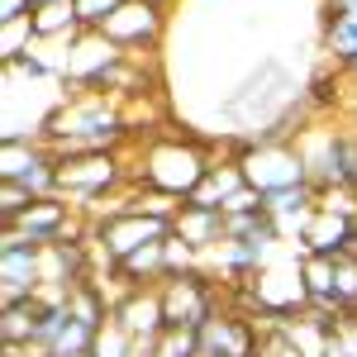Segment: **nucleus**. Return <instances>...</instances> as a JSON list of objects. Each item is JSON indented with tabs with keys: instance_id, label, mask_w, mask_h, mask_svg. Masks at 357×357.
<instances>
[{
	"instance_id": "nucleus-9",
	"label": "nucleus",
	"mask_w": 357,
	"mask_h": 357,
	"mask_svg": "<svg viewBox=\"0 0 357 357\" xmlns=\"http://www.w3.org/2000/svg\"><path fill=\"white\" fill-rule=\"evenodd\" d=\"M129 338H158L167 333L162 319V291L158 286H129L124 296H114V314H110Z\"/></svg>"
},
{
	"instance_id": "nucleus-6",
	"label": "nucleus",
	"mask_w": 357,
	"mask_h": 357,
	"mask_svg": "<svg viewBox=\"0 0 357 357\" xmlns=\"http://www.w3.org/2000/svg\"><path fill=\"white\" fill-rule=\"evenodd\" d=\"M43 286V248L29 243L20 229H5V243H0V301L15 305L38 296Z\"/></svg>"
},
{
	"instance_id": "nucleus-19",
	"label": "nucleus",
	"mask_w": 357,
	"mask_h": 357,
	"mask_svg": "<svg viewBox=\"0 0 357 357\" xmlns=\"http://www.w3.org/2000/svg\"><path fill=\"white\" fill-rule=\"evenodd\" d=\"M43 5H53V0H33V10H43Z\"/></svg>"
},
{
	"instance_id": "nucleus-18",
	"label": "nucleus",
	"mask_w": 357,
	"mask_h": 357,
	"mask_svg": "<svg viewBox=\"0 0 357 357\" xmlns=\"http://www.w3.org/2000/svg\"><path fill=\"white\" fill-rule=\"evenodd\" d=\"M33 15V0H0V24H15Z\"/></svg>"
},
{
	"instance_id": "nucleus-4",
	"label": "nucleus",
	"mask_w": 357,
	"mask_h": 357,
	"mask_svg": "<svg viewBox=\"0 0 357 357\" xmlns=\"http://www.w3.org/2000/svg\"><path fill=\"white\" fill-rule=\"evenodd\" d=\"M229 153H234V162L243 167V181L262 195L310 181L296 143H281V138H229Z\"/></svg>"
},
{
	"instance_id": "nucleus-5",
	"label": "nucleus",
	"mask_w": 357,
	"mask_h": 357,
	"mask_svg": "<svg viewBox=\"0 0 357 357\" xmlns=\"http://www.w3.org/2000/svg\"><path fill=\"white\" fill-rule=\"evenodd\" d=\"M162 319L167 329H200L205 319L220 314V286L205 272H186V276H167L162 286Z\"/></svg>"
},
{
	"instance_id": "nucleus-15",
	"label": "nucleus",
	"mask_w": 357,
	"mask_h": 357,
	"mask_svg": "<svg viewBox=\"0 0 357 357\" xmlns=\"http://www.w3.org/2000/svg\"><path fill=\"white\" fill-rule=\"evenodd\" d=\"M33 205V195L20 186V181H0V224H15Z\"/></svg>"
},
{
	"instance_id": "nucleus-1",
	"label": "nucleus",
	"mask_w": 357,
	"mask_h": 357,
	"mask_svg": "<svg viewBox=\"0 0 357 357\" xmlns=\"http://www.w3.org/2000/svg\"><path fill=\"white\" fill-rule=\"evenodd\" d=\"M43 143L57 158H77V153H124L129 124L119 96H67L48 110Z\"/></svg>"
},
{
	"instance_id": "nucleus-8",
	"label": "nucleus",
	"mask_w": 357,
	"mask_h": 357,
	"mask_svg": "<svg viewBox=\"0 0 357 357\" xmlns=\"http://www.w3.org/2000/svg\"><path fill=\"white\" fill-rule=\"evenodd\" d=\"M195 338H200V357H257V324L224 305L215 319L195 329Z\"/></svg>"
},
{
	"instance_id": "nucleus-13",
	"label": "nucleus",
	"mask_w": 357,
	"mask_h": 357,
	"mask_svg": "<svg viewBox=\"0 0 357 357\" xmlns=\"http://www.w3.org/2000/svg\"><path fill=\"white\" fill-rule=\"evenodd\" d=\"M38 48V33H33V15L29 20H15V24H0V57L5 67H15L20 57H29Z\"/></svg>"
},
{
	"instance_id": "nucleus-11",
	"label": "nucleus",
	"mask_w": 357,
	"mask_h": 357,
	"mask_svg": "<svg viewBox=\"0 0 357 357\" xmlns=\"http://www.w3.org/2000/svg\"><path fill=\"white\" fill-rule=\"evenodd\" d=\"M172 234L181 243H191L195 252H210V248L224 243V210H210V205H181V215L172 220Z\"/></svg>"
},
{
	"instance_id": "nucleus-21",
	"label": "nucleus",
	"mask_w": 357,
	"mask_h": 357,
	"mask_svg": "<svg viewBox=\"0 0 357 357\" xmlns=\"http://www.w3.org/2000/svg\"><path fill=\"white\" fill-rule=\"evenodd\" d=\"M158 5H167V0H158Z\"/></svg>"
},
{
	"instance_id": "nucleus-10",
	"label": "nucleus",
	"mask_w": 357,
	"mask_h": 357,
	"mask_svg": "<svg viewBox=\"0 0 357 357\" xmlns=\"http://www.w3.org/2000/svg\"><path fill=\"white\" fill-rule=\"evenodd\" d=\"M353 238H357V220L333 215V210H324V205H314V215H310L305 229H301V252L343 257V252H353Z\"/></svg>"
},
{
	"instance_id": "nucleus-17",
	"label": "nucleus",
	"mask_w": 357,
	"mask_h": 357,
	"mask_svg": "<svg viewBox=\"0 0 357 357\" xmlns=\"http://www.w3.org/2000/svg\"><path fill=\"white\" fill-rule=\"evenodd\" d=\"M220 210H224V215H252V210H262V191H252V186H238V191L229 195Z\"/></svg>"
},
{
	"instance_id": "nucleus-14",
	"label": "nucleus",
	"mask_w": 357,
	"mask_h": 357,
	"mask_svg": "<svg viewBox=\"0 0 357 357\" xmlns=\"http://www.w3.org/2000/svg\"><path fill=\"white\" fill-rule=\"evenodd\" d=\"M333 296H338L343 310H357V257L353 252L333 257Z\"/></svg>"
},
{
	"instance_id": "nucleus-12",
	"label": "nucleus",
	"mask_w": 357,
	"mask_h": 357,
	"mask_svg": "<svg viewBox=\"0 0 357 357\" xmlns=\"http://www.w3.org/2000/svg\"><path fill=\"white\" fill-rule=\"evenodd\" d=\"M38 319H43V301H38V296L5 305V310H0V343H33Z\"/></svg>"
},
{
	"instance_id": "nucleus-16",
	"label": "nucleus",
	"mask_w": 357,
	"mask_h": 357,
	"mask_svg": "<svg viewBox=\"0 0 357 357\" xmlns=\"http://www.w3.org/2000/svg\"><path fill=\"white\" fill-rule=\"evenodd\" d=\"M124 0H77V15H82V29H105L114 10H119Z\"/></svg>"
},
{
	"instance_id": "nucleus-20",
	"label": "nucleus",
	"mask_w": 357,
	"mask_h": 357,
	"mask_svg": "<svg viewBox=\"0 0 357 357\" xmlns=\"http://www.w3.org/2000/svg\"><path fill=\"white\" fill-rule=\"evenodd\" d=\"M353 257H357V238H353Z\"/></svg>"
},
{
	"instance_id": "nucleus-7",
	"label": "nucleus",
	"mask_w": 357,
	"mask_h": 357,
	"mask_svg": "<svg viewBox=\"0 0 357 357\" xmlns=\"http://www.w3.org/2000/svg\"><path fill=\"white\" fill-rule=\"evenodd\" d=\"M162 24H167V15L158 0H124L105 20L100 33L110 38L114 48H124V53H143V48H153L162 38Z\"/></svg>"
},
{
	"instance_id": "nucleus-3",
	"label": "nucleus",
	"mask_w": 357,
	"mask_h": 357,
	"mask_svg": "<svg viewBox=\"0 0 357 357\" xmlns=\"http://www.w3.org/2000/svg\"><path fill=\"white\" fill-rule=\"evenodd\" d=\"M124 186H129L124 153H77V158H57V195H67L86 220L100 215V200L124 195Z\"/></svg>"
},
{
	"instance_id": "nucleus-2",
	"label": "nucleus",
	"mask_w": 357,
	"mask_h": 357,
	"mask_svg": "<svg viewBox=\"0 0 357 357\" xmlns=\"http://www.w3.org/2000/svg\"><path fill=\"white\" fill-rule=\"evenodd\" d=\"M143 167H129V181L134 186H148V191L176 195V200H191L210 172V158H205V143L191 134H153L143 138V153H138Z\"/></svg>"
}]
</instances>
